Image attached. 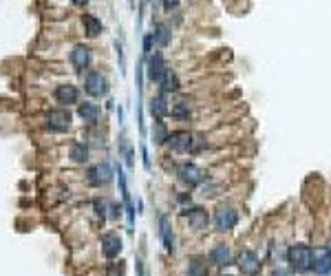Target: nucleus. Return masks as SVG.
<instances>
[{"instance_id":"1","label":"nucleus","mask_w":331,"mask_h":276,"mask_svg":"<svg viewBox=\"0 0 331 276\" xmlns=\"http://www.w3.org/2000/svg\"><path fill=\"white\" fill-rule=\"evenodd\" d=\"M287 263L294 272H307L311 269V247L305 243H296L287 250Z\"/></svg>"},{"instance_id":"2","label":"nucleus","mask_w":331,"mask_h":276,"mask_svg":"<svg viewBox=\"0 0 331 276\" xmlns=\"http://www.w3.org/2000/svg\"><path fill=\"white\" fill-rule=\"evenodd\" d=\"M177 175H179V179L190 188H197L199 184H203V179H206V170L199 168L197 164H190V162L181 164L179 170H177Z\"/></svg>"},{"instance_id":"3","label":"nucleus","mask_w":331,"mask_h":276,"mask_svg":"<svg viewBox=\"0 0 331 276\" xmlns=\"http://www.w3.org/2000/svg\"><path fill=\"white\" fill-rule=\"evenodd\" d=\"M236 223H239V212H236L232 206H219L217 208V212H214V225H217V230H221V232L232 230Z\"/></svg>"},{"instance_id":"4","label":"nucleus","mask_w":331,"mask_h":276,"mask_svg":"<svg viewBox=\"0 0 331 276\" xmlns=\"http://www.w3.org/2000/svg\"><path fill=\"white\" fill-rule=\"evenodd\" d=\"M311 269L320 276L331 272V247L329 245L311 250Z\"/></svg>"},{"instance_id":"5","label":"nucleus","mask_w":331,"mask_h":276,"mask_svg":"<svg viewBox=\"0 0 331 276\" xmlns=\"http://www.w3.org/2000/svg\"><path fill=\"white\" fill-rule=\"evenodd\" d=\"M195 142L197 140L188 130H177L173 135H168V146L173 148L175 153H192Z\"/></svg>"},{"instance_id":"6","label":"nucleus","mask_w":331,"mask_h":276,"mask_svg":"<svg viewBox=\"0 0 331 276\" xmlns=\"http://www.w3.org/2000/svg\"><path fill=\"white\" fill-rule=\"evenodd\" d=\"M84 88H86L88 95H93V97H102L104 93L108 91V82H106V77H104L102 73L93 71V73H88V75H86V80H84Z\"/></svg>"},{"instance_id":"7","label":"nucleus","mask_w":331,"mask_h":276,"mask_svg":"<svg viewBox=\"0 0 331 276\" xmlns=\"http://www.w3.org/2000/svg\"><path fill=\"white\" fill-rule=\"evenodd\" d=\"M239 269L245 276H256L261 272V261H258V254L252 250H245L239 254Z\"/></svg>"},{"instance_id":"8","label":"nucleus","mask_w":331,"mask_h":276,"mask_svg":"<svg viewBox=\"0 0 331 276\" xmlns=\"http://www.w3.org/2000/svg\"><path fill=\"white\" fill-rule=\"evenodd\" d=\"M47 126L51 130H66L71 126V113L64 108H53L47 113Z\"/></svg>"},{"instance_id":"9","label":"nucleus","mask_w":331,"mask_h":276,"mask_svg":"<svg viewBox=\"0 0 331 276\" xmlns=\"http://www.w3.org/2000/svg\"><path fill=\"white\" fill-rule=\"evenodd\" d=\"M184 217L190 221V225H192L195 230H203V228H208V223H210L208 212H206L203 208H199V206L186 208V210H184Z\"/></svg>"},{"instance_id":"10","label":"nucleus","mask_w":331,"mask_h":276,"mask_svg":"<svg viewBox=\"0 0 331 276\" xmlns=\"http://www.w3.org/2000/svg\"><path fill=\"white\" fill-rule=\"evenodd\" d=\"M121 247H124V245H121L119 234H115V232H106V234L102 236V252H104V256H106V258L119 256Z\"/></svg>"},{"instance_id":"11","label":"nucleus","mask_w":331,"mask_h":276,"mask_svg":"<svg viewBox=\"0 0 331 276\" xmlns=\"http://www.w3.org/2000/svg\"><path fill=\"white\" fill-rule=\"evenodd\" d=\"M86 175H88V181H91L93 186H102V184H108L110 181L113 170H110L108 164H97V166H93Z\"/></svg>"},{"instance_id":"12","label":"nucleus","mask_w":331,"mask_h":276,"mask_svg":"<svg viewBox=\"0 0 331 276\" xmlns=\"http://www.w3.org/2000/svg\"><path fill=\"white\" fill-rule=\"evenodd\" d=\"M165 60H163V55L161 53H154L148 58V77H150L152 82H159V77H161L165 73Z\"/></svg>"},{"instance_id":"13","label":"nucleus","mask_w":331,"mask_h":276,"mask_svg":"<svg viewBox=\"0 0 331 276\" xmlns=\"http://www.w3.org/2000/svg\"><path fill=\"white\" fill-rule=\"evenodd\" d=\"M88 62H91V51H88V47H84V44L73 47V51H71V64H73L77 71H84L88 66Z\"/></svg>"},{"instance_id":"14","label":"nucleus","mask_w":331,"mask_h":276,"mask_svg":"<svg viewBox=\"0 0 331 276\" xmlns=\"http://www.w3.org/2000/svg\"><path fill=\"white\" fill-rule=\"evenodd\" d=\"M230 258H232V252H230V247L225 245V243H217V245L210 250V263L219 265V267L230 265Z\"/></svg>"},{"instance_id":"15","label":"nucleus","mask_w":331,"mask_h":276,"mask_svg":"<svg viewBox=\"0 0 331 276\" xmlns=\"http://www.w3.org/2000/svg\"><path fill=\"white\" fill-rule=\"evenodd\" d=\"M55 99H58L60 104H75L77 102V97H80V93H77V88L75 86H71V84H62V86H58L55 88Z\"/></svg>"},{"instance_id":"16","label":"nucleus","mask_w":331,"mask_h":276,"mask_svg":"<svg viewBox=\"0 0 331 276\" xmlns=\"http://www.w3.org/2000/svg\"><path fill=\"white\" fill-rule=\"evenodd\" d=\"M159 86H161V91L163 93H173L179 88V77H177V73L173 69H165V73L159 77V82H157Z\"/></svg>"},{"instance_id":"17","label":"nucleus","mask_w":331,"mask_h":276,"mask_svg":"<svg viewBox=\"0 0 331 276\" xmlns=\"http://www.w3.org/2000/svg\"><path fill=\"white\" fill-rule=\"evenodd\" d=\"M159 234L163 239V245L168 252H175V239H173V232H170V223H168V217H161L159 219Z\"/></svg>"},{"instance_id":"18","label":"nucleus","mask_w":331,"mask_h":276,"mask_svg":"<svg viewBox=\"0 0 331 276\" xmlns=\"http://www.w3.org/2000/svg\"><path fill=\"white\" fill-rule=\"evenodd\" d=\"M165 113H170V106H168V102H165V97L163 95H157V97H152L150 99V115L154 119H161Z\"/></svg>"},{"instance_id":"19","label":"nucleus","mask_w":331,"mask_h":276,"mask_svg":"<svg viewBox=\"0 0 331 276\" xmlns=\"http://www.w3.org/2000/svg\"><path fill=\"white\" fill-rule=\"evenodd\" d=\"M77 113H80V117L88 121V124H93V121H97L99 117V108L95 106V104H91V102H84V104H80V108H77Z\"/></svg>"},{"instance_id":"20","label":"nucleus","mask_w":331,"mask_h":276,"mask_svg":"<svg viewBox=\"0 0 331 276\" xmlns=\"http://www.w3.org/2000/svg\"><path fill=\"white\" fill-rule=\"evenodd\" d=\"M82 22H84V29H86V36L95 38L97 33H102V22H99L95 16H84L82 18Z\"/></svg>"},{"instance_id":"21","label":"nucleus","mask_w":331,"mask_h":276,"mask_svg":"<svg viewBox=\"0 0 331 276\" xmlns=\"http://www.w3.org/2000/svg\"><path fill=\"white\" fill-rule=\"evenodd\" d=\"M188 274L190 276H208V263L206 258H192L190 261V267H188Z\"/></svg>"},{"instance_id":"22","label":"nucleus","mask_w":331,"mask_h":276,"mask_svg":"<svg viewBox=\"0 0 331 276\" xmlns=\"http://www.w3.org/2000/svg\"><path fill=\"white\" fill-rule=\"evenodd\" d=\"M69 157L73 159L75 164H84L86 159H88V148L84 146V144H73V146H71Z\"/></svg>"},{"instance_id":"23","label":"nucleus","mask_w":331,"mask_h":276,"mask_svg":"<svg viewBox=\"0 0 331 276\" xmlns=\"http://www.w3.org/2000/svg\"><path fill=\"white\" fill-rule=\"evenodd\" d=\"M152 38H154V42H157L159 47H165V44L170 42V29L165 25H157V27H154Z\"/></svg>"},{"instance_id":"24","label":"nucleus","mask_w":331,"mask_h":276,"mask_svg":"<svg viewBox=\"0 0 331 276\" xmlns=\"http://www.w3.org/2000/svg\"><path fill=\"white\" fill-rule=\"evenodd\" d=\"M152 137H154V142H157V144L168 142V128H165V124H163L161 119L154 121V126H152Z\"/></svg>"},{"instance_id":"25","label":"nucleus","mask_w":331,"mask_h":276,"mask_svg":"<svg viewBox=\"0 0 331 276\" xmlns=\"http://www.w3.org/2000/svg\"><path fill=\"white\" fill-rule=\"evenodd\" d=\"M173 115H175V117H179V119H186L188 115H190V104L177 102L175 106H173Z\"/></svg>"},{"instance_id":"26","label":"nucleus","mask_w":331,"mask_h":276,"mask_svg":"<svg viewBox=\"0 0 331 276\" xmlns=\"http://www.w3.org/2000/svg\"><path fill=\"white\" fill-rule=\"evenodd\" d=\"M108 276H124V265L121 263H110Z\"/></svg>"},{"instance_id":"27","label":"nucleus","mask_w":331,"mask_h":276,"mask_svg":"<svg viewBox=\"0 0 331 276\" xmlns=\"http://www.w3.org/2000/svg\"><path fill=\"white\" fill-rule=\"evenodd\" d=\"M152 40H154L152 33H148L146 40H143V51H146V53H150V49H152Z\"/></svg>"},{"instance_id":"28","label":"nucleus","mask_w":331,"mask_h":276,"mask_svg":"<svg viewBox=\"0 0 331 276\" xmlns=\"http://www.w3.org/2000/svg\"><path fill=\"white\" fill-rule=\"evenodd\" d=\"M137 274H139V276H146V267H143V261H141V258H137Z\"/></svg>"},{"instance_id":"29","label":"nucleus","mask_w":331,"mask_h":276,"mask_svg":"<svg viewBox=\"0 0 331 276\" xmlns=\"http://www.w3.org/2000/svg\"><path fill=\"white\" fill-rule=\"evenodd\" d=\"M179 5V0H163V7L165 9H173V7H177Z\"/></svg>"},{"instance_id":"30","label":"nucleus","mask_w":331,"mask_h":276,"mask_svg":"<svg viewBox=\"0 0 331 276\" xmlns=\"http://www.w3.org/2000/svg\"><path fill=\"white\" fill-rule=\"evenodd\" d=\"M274 276H289V274L283 272V269H278V272H274Z\"/></svg>"},{"instance_id":"31","label":"nucleus","mask_w":331,"mask_h":276,"mask_svg":"<svg viewBox=\"0 0 331 276\" xmlns=\"http://www.w3.org/2000/svg\"><path fill=\"white\" fill-rule=\"evenodd\" d=\"M73 3H75V5H86L88 0H73Z\"/></svg>"},{"instance_id":"32","label":"nucleus","mask_w":331,"mask_h":276,"mask_svg":"<svg viewBox=\"0 0 331 276\" xmlns=\"http://www.w3.org/2000/svg\"><path fill=\"white\" fill-rule=\"evenodd\" d=\"M221 276H228V274H221Z\"/></svg>"},{"instance_id":"33","label":"nucleus","mask_w":331,"mask_h":276,"mask_svg":"<svg viewBox=\"0 0 331 276\" xmlns=\"http://www.w3.org/2000/svg\"><path fill=\"white\" fill-rule=\"evenodd\" d=\"M329 247H331V243H329Z\"/></svg>"}]
</instances>
